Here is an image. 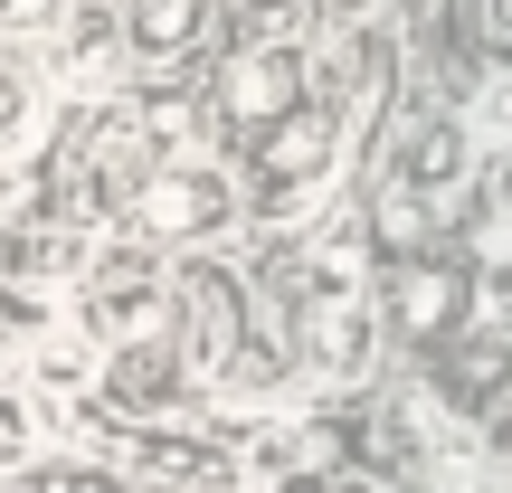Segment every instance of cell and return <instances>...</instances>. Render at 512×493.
I'll use <instances>...</instances> for the list:
<instances>
[{
    "label": "cell",
    "mask_w": 512,
    "mask_h": 493,
    "mask_svg": "<svg viewBox=\"0 0 512 493\" xmlns=\"http://www.w3.org/2000/svg\"><path fill=\"white\" fill-rule=\"evenodd\" d=\"M275 313H285V361L313 370V380H361L370 370V285H361V256L323 247V256H294L285 285H275Z\"/></svg>",
    "instance_id": "6da1fadb"
},
{
    "label": "cell",
    "mask_w": 512,
    "mask_h": 493,
    "mask_svg": "<svg viewBox=\"0 0 512 493\" xmlns=\"http://www.w3.org/2000/svg\"><path fill=\"white\" fill-rule=\"evenodd\" d=\"M76 323H86L105 351H124V342H181V275L162 266L152 238L95 247L86 266H76Z\"/></svg>",
    "instance_id": "7a4b0ae2"
},
{
    "label": "cell",
    "mask_w": 512,
    "mask_h": 493,
    "mask_svg": "<svg viewBox=\"0 0 512 493\" xmlns=\"http://www.w3.org/2000/svg\"><path fill=\"white\" fill-rule=\"evenodd\" d=\"M238 209H247V190L228 181L219 162H171V152H162V162L133 181L124 228H133V238H152L162 256H190V247H209V238H219Z\"/></svg>",
    "instance_id": "3957f363"
},
{
    "label": "cell",
    "mask_w": 512,
    "mask_h": 493,
    "mask_svg": "<svg viewBox=\"0 0 512 493\" xmlns=\"http://www.w3.org/2000/svg\"><path fill=\"white\" fill-rule=\"evenodd\" d=\"M342 162V124L332 114H313V105H294L285 124H266L256 133V209L247 219H266V228H304L313 219V181Z\"/></svg>",
    "instance_id": "277c9868"
},
{
    "label": "cell",
    "mask_w": 512,
    "mask_h": 493,
    "mask_svg": "<svg viewBox=\"0 0 512 493\" xmlns=\"http://www.w3.org/2000/svg\"><path fill=\"white\" fill-rule=\"evenodd\" d=\"M304 95H313V57H304V38H247L238 57H219V114H228L238 133L285 124Z\"/></svg>",
    "instance_id": "5b68a950"
},
{
    "label": "cell",
    "mask_w": 512,
    "mask_h": 493,
    "mask_svg": "<svg viewBox=\"0 0 512 493\" xmlns=\"http://www.w3.org/2000/svg\"><path fill=\"white\" fill-rule=\"evenodd\" d=\"M162 143H171V133L143 124V114H105V124H95V143H86V181H76V190L95 200V219H124L133 181L162 162Z\"/></svg>",
    "instance_id": "8992f818"
},
{
    "label": "cell",
    "mask_w": 512,
    "mask_h": 493,
    "mask_svg": "<svg viewBox=\"0 0 512 493\" xmlns=\"http://www.w3.org/2000/svg\"><path fill=\"white\" fill-rule=\"evenodd\" d=\"M133 475H152V484H209V493H219L228 475H238V456H228L219 437H200V427H181V418H143Z\"/></svg>",
    "instance_id": "52a82bcc"
},
{
    "label": "cell",
    "mask_w": 512,
    "mask_h": 493,
    "mask_svg": "<svg viewBox=\"0 0 512 493\" xmlns=\"http://www.w3.org/2000/svg\"><path fill=\"white\" fill-rule=\"evenodd\" d=\"M389 181L408 190V200H446V190H465L475 181V124H418V143L399 152V171H389Z\"/></svg>",
    "instance_id": "ba28073f"
},
{
    "label": "cell",
    "mask_w": 512,
    "mask_h": 493,
    "mask_svg": "<svg viewBox=\"0 0 512 493\" xmlns=\"http://www.w3.org/2000/svg\"><path fill=\"white\" fill-rule=\"evenodd\" d=\"M465 275L456 266H408L399 285H389V313H399V332L408 342H456V323H465Z\"/></svg>",
    "instance_id": "9c48e42d"
},
{
    "label": "cell",
    "mask_w": 512,
    "mask_h": 493,
    "mask_svg": "<svg viewBox=\"0 0 512 493\" xmlns=\"http://www.w3.org/2000/svg\"><path fill=\"white\" fill-rule=\"evenodd\" d=\"M209 29H219V0H133L124 10L133 57H181V48H200Z\"/></svg>",
    "instance_id": "30bf717a"
},
{
    "label": "cell",
    "mask_w": 512,
    "mask_h": 493,
    "mask_svg": "<svg viewBox=\"0 0 512 493\" xmlns=\"http://www.w3.org/2000/svg\"><path fill=\"white\" fill-rule=\"evenodd\" d=\"M446 361H456V370L437 380L446 399H484V389H503V380H512V342H503V332H465Z\"/></svg>",
    "instance_id": "8fae6325"
},
{
    "label": "cell",
    "mask_w": 512,
    "mask_h": 493,
    "mask_svg": "<svg viewBox=\"0 0 512 493\" xmlns=\"http://www.w3.org/2000/svg\"><path fill=\"white\" fill-rule=\"evenodd\" d=\"M29 124H38V76L0 57V162H10V152L29 143Z\"/></svg>",
    "instance_id": "7c38bea8"
},
{
    "label": "cell",
    "mask_w": 512,
    "mask_h": 493,
    "mask_svg": "<svg viewBox=\"0 0 512 493\" xmlns=\"http://www.w3.org/2000/svg\"><path fill=\"white\" fill-rule=\"evenodd\" d=\"M465 124H475V143H512V67H503V76H484V86H475V105H465Z\"/></svg>",
    "instance_id": "4fadbf2b"
},
{
    "label": "cell",
    "mask_w": 512,
    "mask_h": 493,
    "mask_svg": "<svg viewBox=\"0 0 512 493\" xmlns=\"http://www.w3.org/2000/svg\"><path fill=\"white\" fill-rule=\"evenodd\" d=\"M19 493H124V475H114V465H86V456H76V465H38V475L19 484Z\"/></svg>",
    "instance_id": "5bb4252c"
},
{
    "label": "cell",
    "mask_w": 512,
    "mask_h": 493,
    "mask_svg": "<svg viewBox=\"0 0 512 493\" xmlns=\"http://www.w3.org/2000/svg\"><path fill=\"white\" fill-rule=\"evenodd\" d=\"M266 493H380L370 475H342V465H294V475H275Z\"/></svg>",
    "instance_id": "9a60e30c"
},
{
    "label": "cell",
    "mask_w": 512,
    "mask_h": 493,
    "mask_svg": "<svg viewBox=\"0 0 512 493\" xmlns=\"http://www.w3.org/2000/svg\"><path fill=\"white\" fill-rule=\"evenodd\" d=\"M67 19V0H0V38H38Z\"/></svg>",
    "instance_id": "2e32d148"
},
{
    "label": "cell",
    "mask_w": 512,
    "mask_h": 493,
    "mask_svg": "<svg viewBox=\"0 0 512 493\" xmlns=\"http://www.w3.org/2000/svg\"><path fill=\"white\" fill-rule=\"evenodd\" d=\"M29 456V399H0V465Z\"/></svg>",
    "instance_id": "e0dca14e"
},
{
    "label": "cell",
    "mask_w": 512,
    "mask_h": 493,
    "mask_svg": "<svg viewBox=\"0 0 512 493\" xmlns=\"http://www.w3.org/2000/svg\"><path fill=\"white\" fill-rule=\"evenodd\" d=\"M484 38H494V48L512 57V0H484Z\"/></svg>",
    "instance_id": "ac0fdd59"
},
{
    "label": "cell",
    "mask_w": 512,
    "mask_h": 493,
    "mask_svg": "<svg viewBox=\"0 0 512 493\" xmlns=\"http://www.w3.org/2000/svg\"><path fill=\"white\" fill-rule=\"evenodd\" d=\"M494 219H512V143H503V162H494Z\"/></svg>",
    "instance_id": "d6986e66"
},
{
    "label": "cell",
    "mask_w": 512,
    "mask_h": 493,
    "mask_svg": "<svg viewBox=\"0 0 512 493\" xmlns=\"http://www.w3.org/2000/svg\"><path fill=\"white\" fill-rule=\"evenodd\" d=\"M475 493H512V475H484V484H475Z\"/></svg>",
    "instance_id": "ffe728a7"
},
{
    "label": "cell",
    "mask_w": 512,
    "mask_h": 493,
    "mask_svg": "<svg viewBox=\"0 0 512 493\" xmlns=\"http://www.w3.org/2000/svg\"><path fill=\"white\" fill-rule=\"evenodd\" d=\"M247 10H285V0H247Z\"/></svg>",
    "instance_id": "44dd1931"
},
{
    "label": "cell",
    "mask_w": 512,
    "mask_h": 493,
    "mask_svg": "<svg viewBox=\"0 0 512 493\" xmlns=\"http://www.w3.org/2000/svg\"><path fill=\"white\" fill-rule=\"evenodd\" d=\"M332 10H342V19H351V10H361V0H332Z\"/></svg>",
    "instance_id": "7402d4cb"
},
{
    "label": "cell",
    "mask_w": 512,
    "mask_h": 493,
    "mask_svg": "<svg viewBox=\"0 0 512 493\" xmlns=\"http://www.w3.org/2000/svg\"><path fill=\"white\" fill-rule=\"evenodd\" d=\"M503 418H512V380H503Z\"/></svg>",
    "instance_id": "603a6c76"
}]
</instances>
